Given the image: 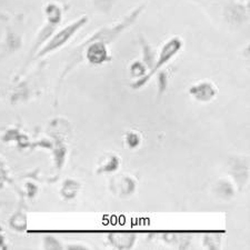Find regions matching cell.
<instances>
[{
	"label": "cell",
	"mask_w": 250,
	"mask_h": 250,
	"mask_svg": "<svg viewBox=\"0 0 250 250\" xmlns=\"http://www.w3.org/2000/svg\"><path fill=\"white\" fill-rule=\"evenodd\" d=\"M181 46H183V42H181V40L179 38H171L169 42H167L165 43L164 47L161 48V51L159 54V58L157 59V62H155V66H152L151 70L148 72L144 76V77H141L138 82L135 83V87H140L143 86V84L146 83L149 78L152 77L158 69H160L161 67L165 66L169 60H171V58L173 56L177 55L179 52V50L181 49Z\"/></svg>",
	"instance_id": "1"
},
{
	"label": "cell",
	"mask_w": 250,
	"mask_h": 250,
	"mask_svg": "<svg viewBox=\"0 0 250 250\" xmlns=\"http://www.w3.org/2000/svg\"><path fill=\"white\" fill-rule=\"evenodd\" d=\"M87 21H88V18L86 16H83V17L79 18L78 20H76V21L70 23V25L64 27L63 29L58 31L57 34H56L54 37L49 40V42L47 43L45 48L40 51L39 56L47 55L48 52H51L56 49H58L60 47H62L64 43H67L72 37H74L76 32H77L80 28H83L84 25H86Z\"/></svg>",
	"instance_id": "2"
},
{
	"label": "cell",
	"mask_w": 250,
	"mask_h": 250,
	"mask_svg": "<svg viewBox=\"0 0 250 250\" xmlns=\"http://www.w3.org/2000/svg\"><path fill=\"white\" fill-rule=\"evenodd\" d=\"M87 60L91 64H102L109 58L106 42L103 40L94 39L86 50Z\"/></svg>",
	"instance_id": "3"
},
{
	"label": "cell",
	"mask_w": 250,
	"mask_h": 250,
	"mask_svg": "<svg viewBox=\"0 0 250 250\" xmlns=\"http://www.w3.org/2000/svg\"><path fill=\"white\" fill-rule=\"evenodd\" d=\"M191 96L195 97L197 100L200 102H208L212 99L216 95V88L213 84L209 83H201L193 86L190 89Z\"/></svg>",
	"instance_id": "4"
},
{
	"label": "cell",
	"mask_w": 250,
	"mask_h": 250,
	"mask_svg": "<svg viewBox=\"0 0 250 250\" xmlns=\"http://www.w3.org/2000/svg\"><path fill=\"white\" fill-rule=\"evenodd\" d=\"M140 136L137 134V132H129L126 137V141H127V145L130 148H136L138 147L140 145Z\"/></svg>",
	"instance_id": "5"
},
{
	"label": "cell",
	"mask_w": 250,
	"mask_h": 250,
	"mask_svg": "<svg viewBox=\"0 0 250 250\" xmlns=\"http://www.w3.org/2000/svg\"><path fill=\"white\" fill-rule=\"evenodd\" d=\"M131 74L134 76H138V77H144L146 75V69H145L144 64L141 63L140 62H136L135 63H132L131 66Z\"/></svg>",
	"instance_id": "6"
},
{
	"label": "cell",
	"mask_w": 250,
	"mask_h": 250,
	"mask_svg": "<svg viewBox=\"0 0 250 250\" xmlns=\"http://www.w3.org/2000/svg\"><path fill=\"white\" fill-rule=\"evenodd\" d=\"M118 166H119L118 159L115 158V157H112V158L108 161L106 165H104V171H114L117 168H118Z\"/></svg>",
	"instance_id": "7"
},
{
	"label": "cell",
	"mask_w": 250,
	"mask_h": 250,
	"mask_svg": "<svg viewBox=\"0 0 250 250\" xmlns=\"http://www.w3.org/2000/svg\"><path fill=\"white\" fill-rule=\"evenodd\" d=\"M114 0H95L96 6L103 10H107L112 6Z\"/></svg>",
	"instance_id": "8"
},
{
	"label": "cell",
	"mask_w": 250,
	"mask_h": 250,
	"mask_svg": "<svg viewBox=\"0 0 250 250\" xmlns=\"http://www.w3.org/2000/svg\"><path fill=\"white\" fill-rule=\"evenodd\" d=\"M159 80H160V90L163 91V90H165V88H166V75L165 74H161L160 75V77H159Z\"/></svg>",
	"instance_id": "9"
}]
</instances>
